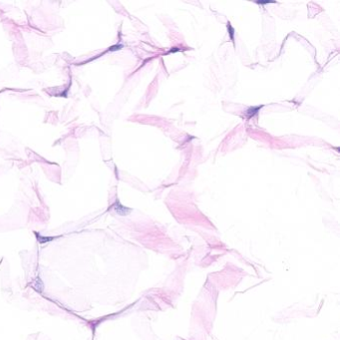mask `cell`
I'll return each mask as SVG.
<instances>
[{"mask_svg":"<svg viewBox=\"0 0 340 340\" xmlns=\"http://www.w3.org/2000/svg\"><path fill=\"white\" fill-rule=\"evenodd\" d=\"M260 109V107H255V108H250L248 110L246 111V115H247V118H251L254 117L256 113L258 112V110Z\"/></svg>","mask_w":340,"mask_h":340,"instance_id":"cell-1","label":"cell"},{"mask_svg":"<svg viewBox=\"0 0 340 340\" xmlns=\"http://www.w3.org/2000/svg\"><path fill=\"white\" fill-rule=\"evenodd\" d=\"M38 239H39V241H40L41 243H45L46 241H51V237H41V238H39L38 237Z\"/></svg>","mask_w":340,"mask_h":340,"instance_id":"cell-2","label":"cell"}]
</instances>
